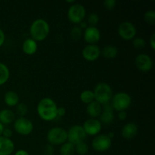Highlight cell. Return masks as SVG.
Masks as SVG:
<instances>
[{
  "label": "cell",
  "instance_id": "cell-1",
  "mask_svg": "<svg viewBox=\"0 0 155 155\" xmlns=\"http://www.w3.org/2000/svg\"><path fill=\"white\" fill-rule=\"evenodd\" d=\"M58 106L51 98H43L37 104V114L39 117L45 121H52L57 118Z\"/></svg>",
  "mask_w": 155,
  "mask_h": 155
},
{
  "label": "cell",
  "instance_id": "cell-2",
  "mask_svg": "<svg viewBox=\"0 0 155 155\" xmlns=\"http://www.w3.org/2000/svg\"><path fill=\"white\" fill-rule=\"evenodd\" d=\"M50 27L48 23L42 18H38L32 22L30 27L31 39L36 42L43 41L49 34Z\"/></svg>",
  "mask_w": 155,
  "mask_h": 155
},
{
  "label": "cell",
  "instance_id": "cell-3",
  "mask_svg": "<svg viewBox=\"0 0 155 155\" xmlns=\"http://www.w3.org/2000/svg\"><path fill=\"white\" fill-rule=\"evenodd\" d=\"M95 101L101 105L110 102L113 97V91L110 85L106 83H99L95 86L93 91Z\"/></svg>",
  "mask_w": 155,
  "mask_h": 155
},
{
  "label": "cell",
  "instance_id": "cell-4",
  "mask_svg": "<svg viewBox=\"0 0 155 155\" xmlns=\"http://www.w3.org/2000/svg\"><path fill=\"white\" fill-rule=\"evenodd\" d=\"M46 139L49 145H61L68 142V132L62 127H53L48 130Z\"/></svg>",
  "mask_w": 155,
  "mask_h": 155
},
{
  "label": "cell",
  "instance_id": "cell-5",
  "mask_svg": "<svg viewBox=\"0 0 155 155\" xmlns=\"http://www.w3.org/2000/svg\"><path fill=\"white\" fill-rule=\"evenodd\" d=\"M132 103L131 96L128 93L120 92L113 95L111 98V105L114 110L119 111H124L130 107Z\"/></svg>",
  "mask_w": 155,
  "mask_h": 155
},
{
  "label": "cell",
  "instance_id": "cell-6",
  "mask_svg": "<svg viewBox=\"0 0 155 155\" xmlns=\"http://www.w3.org/2000/svg\"><path fill=\"white\" fill-rule=\"evenodd\" d=\"M86 9L83 5L80 3H74L71 5L68 11V18L73 24H79L80 22L84 21L86 17Z\"/></svg>",
  "mask_w": 155,
  "mask_h": 155
},
{
  "label": "cell",
  "instance_id": "cell-7",
  "mask_svg": "<svg viewBox=\"0 0 155 155\" xmlns=\"http://www.w3.org/2000/svg\"><path fill=\"white\" fill-rule=\"evenodd\" d=\"M33 124L26 117H18L14 121V129L21 136H28L33 132Z\"/></svg>",
  "mask_w": 155,
  "mask_h": 155
},
{
  "label": "cell",
  "instance_id": "cell-8",
  "mask_svg": "<svg viewBox=\"0 0 155 155\" xmlns=\"http://www.w3.org/2000/svg\"><path fill=\"white\" fill-rule=\"evenodd\" d=\"M68 132V142L73 145H77L80 142H84L87 135L85 133L81 125H74L69 129Z\"/></svg>",
  "mask_w": 155,
  "mask_h": 155
},
{
  "label": "cell",
  "instance_id": "cell-9",
  "mask_svg": "<svg viewBox=\"0 0 155 155\" xmlns=\"http://www.w3.org/2000/svg\"><path fill=\"white\" fill-rule=\"evenodd\" d=\"M112 139L106 134H98L95 136L92 142V147L97 152L107 151L111 147Z\"/></svg>",
  "mask_w": 155,
  "mask_h": 155
},
{
  "label": "cell",
  "instance_id": "cell-10",
  "mask_svg": "<svg viewBox=\"0 0 155 155\" xmlns=\"http://www.w3.org/2000/svg\"><path fill=\"white\" fill-rule=\"evenodd\" d=\"M117 33L123 39L131 40L135 38L137 30L133 23L130 21H124L118 27Z\"/></svg>",
  "mask_w": 155,
  "mask_h": 155
},
{
  "label": "cell",
  "instance_id": "cell-11",
  "mask_svg": "<svg viewBox=\"0 0 155 155\" xmlns=\"http://www.w3.org/2000/svg\"><path fill=\"white\" fill-rule=\"evenodd\" d=\"M83 128L87 136H96L101 131V124L98 120L90 118L85 121Z\"/></svg>",
  "mask_w": 155,
  "mask_h": 155
},
{
  "label": "cell",
  "instance_id": "cell-12",
  "mask_svg": "<svg viewBox=\"0 0 155 155\" xmlns=\"http://www.w3.org/2000/svg\"><path fill=\"white\" fill-rule=\"evenodd\" d=\"M136 67L142 72H148L153 68V61L147 54H140L135 59Z\"/></svg>",
  "mask_w": 155,
  "mask_h": 155
},
{
  "label": "cell",
  "instance_id": "cell-13",
  "mask_svg": "<svg viewBox=\"0 0 155 155\" xmlns=\"http://www.w3.org/2000/svg\"><path fill=\"white\" fill-rule=\"evenodd\" d=\"M83 35L84 40L88 45H96L101 39V32L96 27L88 26L87 28L85 29Z\"/></svg>",
  "mask_w": 155,
  "mask_h": 155
},
{
  "label": "cell",
  "instance_id": "cell-14",
  "mask_svg": "<svg viewBox=\"0 0 155 155\" xmlns=\"http://www.w3.org/2000/svg\"><path fill=\"white\" fill-rule=\"evenodd\" d=\"M82 55L87 61H95L101 55V49L97 45H87L82 51Z\"/></svg>",
  "mask_w": 155,
  "mask_h": 155
},
{
  "label": "cell",
  "instance_id": "cell-15",
  "mask_svg": "<svg viewBox=\"0 0 155 155\" xmlns=\"http://www.w3.org/2000/svg\"><path fill=\"white\" fill-rule=\"evenodd\" d=\"M114 109L110 102L104 104L102 105V112L99 116V120L101 124L104 125L110 124L114 120Z\"/></svg>",
  "mask_w": 155,
  "mask_h": 155
},
{
  "label": "cell",
  "instance_id": "cell-16",
  "mask_svg": "<svg viewBox=\"0 0 155 155\" xmlns=\"http://www.w3.org/2000/svg\"><path fill=\"white\" fill-rule=\"evenodd\" d=\"M139 128L135 123H127L123 127L121 134L126 139H132L136 137L138 134Z\"/></svg>",
  "mask_w": 155,
  "mask_h": 155
},
{
  "label": "cell",
  "instance_id": "cell-17",
  "mask_svg": "<svg viewBox=\"0 0 155 155\" xmlns=\"http://www.w3.org/2000/svg\"><path fill=\"white\" fill-rule=\"evenodd\" d=\"M15 150V144L10 139L0 136V155H11Z\"/></svg>",
  "mask_w": 155,
  "mask_h": 155
},
{
  "label": "cell",
  "instance_id": "cell-18",
  "mask_svg": "<svg viewBox=\"0 0 155 155\" xmlns=\"http://www.w3.org/2000/svg\"><path fill=\"white\" fill-rule=\"evenodd\" d=\"M101 112H102V105L97 101H94L87 104L86 113L91 118L96 119L97 117H99Z\"/></svg>",
  "mask_w": 155,
  "mask_h": 155
},
{
  "label": "cell",
  "instance_id": "cell-19",
  "mask_svg": "<svg viewBox=\"0 0 155 155\" xmlns=\"http://www.w3.org/2000/svg\"><path fill=\"white\" fill-rule=\"evenodd\" d=\"M38 49L37 42L31 38L25 39L22 44V50L24 54L27 55H33L36 52Z\"/></svg>",
  "mask_w": 155,
  "mask_h": 155
},
{
  "label": "cell",
  "instance_id": "cell-20",
  "mask_svg": "<svg viewBox=\"0 0 155 155\" xmlns=\"http://www.w3.org/2000/svg\"><path fill=\"white\" fill-rule=\"evenodd\" d=\"M15 120V113L10 109L0 110V123L3 125H8Z\"/></svg>",
  "mask_w": 155,
  "mask_h": 155
},
{
  "label": "cell",
  "instance_id": "cell-21",
  "mask_svg": "<svg viewBox=\"0 0 155 155\" xmlns=\"http://www.w3.org/2000/svg\"><path fill=\"white\" fill-rule=\"evenodd\" d=\"M19 100V95L14 91H8L4 95V101L8 107H16Z\"/></svg>",
  "mask_w": 155,
  "mask_h": 155
},
{
  "label": "cell",
  "instance_id": "cell-22",
  "mask_svg": "<svg viewBox=\"0 0 155 155\" xmlns=\"http://www.w3.org/2000/svg\"><path fill=\"white\" fill-rule=\"evenodd\" d=\"M101 54L107 58H114L118 54V48L115 45H106L101 51Z\"/></svg>",
  "mask_w": 155,
  "mask_h": 155
},
{
  "label": "cell",
  "instance_id": "cell-23",
  "mask_svg": "<svg viewBox=\"0 0 155 155\" xmlns=\"http://www.w3.org/2000/svg\"><path fill=\"white\" fill-rule=\"evenodd\" d=\"M10 77V71L5 64L0 62V86L4 85Z\"/></svg>",
  "mask_w": 155,
  "mask_h": 155
},
{
  "label": "cell",
  "instance_id": "cell-24",
  "mask_svg": "<svg viewBox=\"0 0 155 155\" xmlns=\"http://www.w3.org/2000/svg\"><path fill=\"white\" fill-rule=\"evenodd\" d=\"M75 153V145L69 142H66L61 145V155H74Z\"/></svg>",
  "mask_w": 155,
  "mask_h": 155
},
{
  "label": "cell",
  "instance_id": "cell-25",
  "mask_svg": "<svg viewBox=\"0 0 155 155\" xmlns=\"http://www.w3.org/2000/svg\"><path fill=\"white\" fill-rule=\"evenodd\" d=\"M80 98L82 102L88 104L89 103L95 101V96H94L93 91L92 90H84L81 92L80 95Z\"/></svg>",
  "mask_w": 155,
  "mask_h": 155
},
{
  "label": "cell",
  "instance_id": "cell-26",
  "mask_svg": "<svg viewBox=\"0 0 155 155\" xmlns=\"http://www.w3.org/2000/svg\"><path fill=\"white\" fill-rule=\"evenodd\" d=\"M75 152L79 155H87L89 152V145L85 142L77 144L75 145Z\"/></svg>",
  "mask_w": 155,
  "mask_h": 155
},
{
  "label": "cell",
  "instance_id": "cell-27",
  "mask_svg": "<svg viewBox=\"0 0 155 155\" xmlns=\"http://www.w3.org/2000/svg\"><path fill=\"white\" fill-rule=\"evenodd\" d=\"M28 112V107L24 103H18L16 106V114L19 117H25Z\"/></svg>",
  "mask_w": 155,
  "mask_h": 155
},
{
  "label": "cell",
  "instance_id": "cell-28",
  "mask_svg": "<svg viewBox=\"0 0 155 155\" xmlns=\"http://www.w3.org/2000/svg\"><path fill=\"white\" fill-rule=\"evenodd\" d=\"M83 34V30L77 25L74 26L71 30V36L74 40H79L80 39H81Z\"/></svg>",
  "mask_w": 155,
  "mask_h": 155
},
{
  "label": "cell",
  "instance_id": "cell-29",
  "mask_svg": "<svg viewBox=\"0 0 155 155\" xmlns=\"http://www.w3.org/2000/svg\"><path fill=\"white\" fill-rule=\"evenodd\" d=\"M144 20L150 25H154L155 23V12L154 10H149L144 15Z\"/></svg>",
  "mask_w": 155,
  "mask_h": 155
},
{
  "label": "cell",
  "instance_id": "cell-30",
  "mask_svg": "<svg viewBox=\"0 0 155 155\" xmlns=\"http://www.w3.org/2000/svg\"><path fill=\"white\" fill-rule=\"evenodd\" d=\"M133 46L135 47V48L136 49H142L145 47L146 45V42H145V39L142 37H136L134 38L133 41Z\"/></svg>",
  "mask_w": 155,
  "mask_h": 155
},
{
  "label": "cell",
  "instance_id": "cell-31",
  "mask_svg": "<svg viewBox=\"0 0 155 155\" xmlns=\"http://www.w3.org/2000/svg\"><path fill=\"white\" fill-rule=\"evenodd\" d=\"M88 23L91 27H95L96 24L99 22V16L96 13H91L88 16Z\"/></svg>",
  "mask_w": 155,
  "mask_h": 155
},
{
  "label": "cell",
  "instance_id": "cell-32",
  "mask_svg": "<svg viewBox=\"0 0 155 155\" xmlns=\"http://www.w3.org/2000/svg\"><path fill=\"white\" fill-rule=\"evenodd\" d=\"M116 5V0H104V2H103L104 8L107 9V10H112L113 8H114Z\"/></svg>",
  "mask_w": 155,
  "mask_h": 155
},
{
  "label": "cell",
  "instance_id": "cell-33",
  "mask_svg": "<svg viewBox=\"0 0 155 155\" xmlns=\"http://www.w3.org/2000/svg\"><path fill=\"white\" fill-rule=\"evenodd\" d=\"M54 154V148L51 145H45L43 149V154L44 155H53Z\"/></svg>",
  "mask_w": 155,
  "mask_h": 155
},
{
  "label": "cell",
  "instance_id": "cell-34",
  "mask_svg": "<svg viewBox=\"0 0 155 155\" xmlns=\"http://www.w3.org/2000/svg\"><path fill=\"white\" fill-rule=\"evenodd\" d=\"M12 135H13V132H12V130L11 129L4 128V130H3V133L2 136L5 138H8V139H10L12 136Z\"/></svg>",
  "mask_w": 155,
  "mask_h": 155
},
{
  "label": "cell",
  "instance_id": "cell-35",
  "mask_svg": "<svg viewBox=\"0 0 155 155\" xmlns=\"http://www.w3.org/2000/svg\"><path fill=\"white\" fill-rule=\"evenodd\" d=\"M66 114V109L64 107H58L57 110V117H62Z\"/></svg>",
  "mask_w": 155,
  "mask_h": 155
},
{
  "label": "cell",
  "instance_id": "cell-36",
  "mask_svg": "<svg viewBox=\"0 0 155 155\" xmlns=\"http://www.w3.org/2000/svg\"><path fill=\"white\" fill-rule=\"evenodd\" d=\"M117 117L120 120H125L127 117V112L124 111H119L117 114Z\"/></svg>",
  "mask_w": 155,
  "mask_h": 155
},
{
  "label": "cell",
  "instance_id": "cell-37",
  "mask_svg": "<svg viewBox=\"0 0 155 155\" xmlns=\"http://www.w3.org/2000/svg\"><path fill=\"white\" fill-rule=\"evenodd\" d=\"M149 42H150V46L151 48H152V50L155 49V33H153L151 34V38L149 39Z\"/></svg>",
  "mask_w": 155,
  "mask_h": 155
},
{
  "label": "cell",
  "instance_id": "cell-38",
  "mask_svg": "<svg viewBox=\"0 0 155 155\" xmlns=\"http://www.w3.org/2000/svg\"><path fill=\"white\" fill-rule=\"evenodd\" d=\"M5 40V35L4 31L0 28V47L2 46Z\"/></svg>",
  "mask_w": 155,
  "mask_h": 155
},
{
  "label": "cell",
  "instance_id": "cell-39",
  "mask_svg": "<svg viewBox=\"0 0 155 155\" xmlns=\"http://www.w3.org/2000/svg\"><path fill=\"white\" fill-rule=\"evenodd\" d=\"M15 155H30L28 152H27L26 150H24V149H21V150H18V151H17L16 152H15Z\"/></svg>",
  "mask_w": 155,
  "mask_h": 155
},
{
  "label": "cell",
  "instance_id": "cell-40",
  "mask_svg": "<svg viewBox=\"0 0 155 155\" xmlns=\"http://www.w3.org/2000/svg\"><path fill=\"white\" fill-rule=\"evenodd\" d=\"M79 24H80V25H79V27H80L82 30H83V29L85 30V29H86L88 27L87 22H86V21H83L82 22H80Z\"/></svg>",
  "mask_w": 155,
  "mask_h": 155
},
{
  "label": "cell",
  "instance_id": "cell-41",
  "mask_svg": "<svg viewBox=\"0 0 155 155\" xmlns=\"http://www.w3.org/2000/svg\"><path fill=\"white\" fill-rule=\"evenodd\" d=\"M3 130H4V125L2 123H0V136L2 135Z\"/></svg>",
  "mask_w": 155,
  "mask_h": 155
},
{
  "label": "cell",
  "instance_id": "cell-42",
  "mask_svg": "<svg viewBox=\"0 0 155 155\" xmlns=\"http://www.w3.org/2000/svg\"><path fill=\"white\" fill-rule=\"evenodd\" d=\"M107 136H108L110 139H112L114 137V133H112V132H110V133H109L108 134H107Z\"/></svg>",
  "mask_w": 155,
  "mask_h": 155
},
{
  "label": "cell",
  "instance_id": "cell-43",
  "mask_svg": "<svg viewBox=\"0 0 155 155\" xmlns=\"http://www.w3.org/2000/svg\"><path fill=\"white\" fill-rule=\"evenodd\" d=\"M87 155H88V154H87Z\"/></svg>",
  "mask_w": 155,
  "mask_h": 155
}]
</instances>
